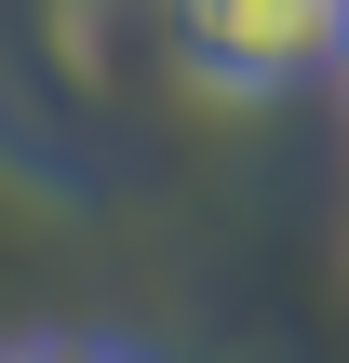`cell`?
<instances>
[{
  "instance_id": "obj_1",
  "label": "cell",
  "mask_w": 349,
  "mask_h": 363,
  "mask_svg": "<svg viewBox=\"0 0 349 363\" xmlns=\"http://www.w3.org/2000/svg\"><path fill=\"white\" fill-rule=\"evenodd\" d=\"M336 54V0H175V67L202 94H282Z\"/></svg>"
},
{
  "instance_id": "obj_2",
  "label": "cell",
  "mask_w": 349,
  "mask_h": 363,
  "mask_svg": "<svg viewBox=\"0 0 349 363\" xmlns=\"http://www.w3.org/2000/svg\"><path fill=\"white\" fill-rule=\"evenodd\" d=\"M0 363H135V350H108V337H13Z\"/></svg>"
},
{
  "instance_id": "obj_3",
  "label": "cell",
  "mask_w": 349,
  "mask_h": 363,
  "mask_svg": "<svg viewBox=\"0 0 349 363\" xmlns=\"http://www.w3.org/2000/svg\"><path fill=\"white\" fill-rule=\"evenodd\" d=\"M323 67H336V81H349V0H336V54H323Z\"/></svg>"
}]
</instances>
